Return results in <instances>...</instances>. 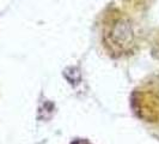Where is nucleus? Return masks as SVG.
<instances>
[{
    "label": "nucleus",
    "instance_id": "obj_2",
    "mask_svg": "<svg viewBox=\"0 0 159 144\" xmlns=\"http://www.w3.org/2000/svg\"><path fill=\"white\" fill-rule=\"evenodd\" d=\"M132 107L143 124L159 132V71L147 76L134 89Z\"/></svg>",
    "mask_w": 159,
    "mask_h": 144
},
{
    "label": "nucleus",
    "instance_id": "obj_1",
    "mask_svg": "<svg viewBox=\"0 0 159 144\" xmlns=\"http://www.w3.org/2000/svg\"><path fill=\"white\" fill-rule=\"evenodd\" d=\"M101 43L112 59H126L140 49L141 34L139 24L125 7L109 5L101 15Z\"/></svg>",
    "mask_w": 159,
    "mask_h": 144
},
{
    "label": "nucleus",
    "instance_id": "obj_3",
    "mask_svg": "<svg viewBox=\"0 0 159 144\" xmlns=\"http://www.w3.org/2000/svg\"><path fill=\"white\" fill-rule=\"evenodd\" d=\"M152 55L154 59L159 60V29L154 34L152 40Z\"/></svg>",
    "mask_w": 159,
    "mask_h": 144
}]
</instances>
